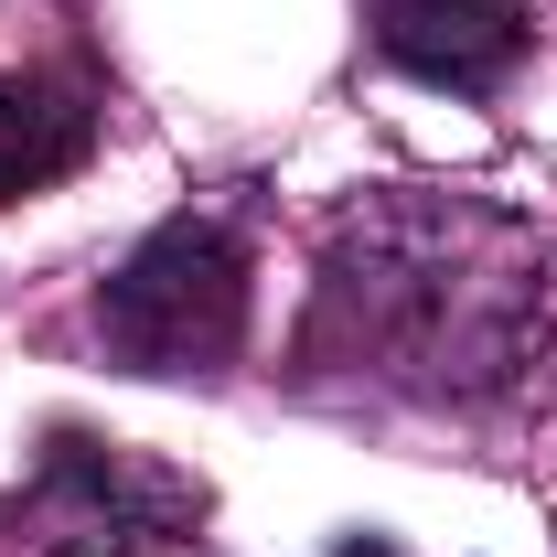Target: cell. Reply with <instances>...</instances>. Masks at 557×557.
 <instances>
[{"instance_id":"5","label":"cell","mask_w":557,"mask_h":557,"mask_svg":"<svg viewBox=\"0 0 557 557\" xmlns=\"http://www.w3.org/2000/svg\"><path fill=\"white\" fill-rule=\"evenodd\" d=\"M86 139H97V119L75 108L65 86H22V75H0V205H22L33 183L75 172Z\"/></svg>"},{"instance_id":"4","label":"cell","mask_w":557,"mask_h":557,"mask_svg":"<svg viewBox=\"0 0 557 557\" xmlns=\"http://www.w3.org/2000/svg\"><path fill=\"white\" fill-rule=\"evenodd\" d=\"M364 22L397 75L450 97H493L525 65V0H364Z\"/></svg>"},{"instance_id":"3","label":"cell","mask_w":557,"mask_h":557,"mask_svg":"<svg viewBox=\"0 0 557 557\" xmlns=\"http://www.w3.org/2000/svg\"><path fill=\"white\" fill-rule=\"evenodd\" d=\"M22 515L44 536H65L54 557H129V547H172L205 525V483L139 461L119 440H86V429H54L44 440V472L22 493Z\"/></svg>"},{"instance_id":"1","label":"cell","mask_w":557,"mask_h":557,"mask_svg":"<svg viewBox=\"0 0 557 557\" xmlns=\"http://www.w3.org/2000/svg\"><path fill=\"white\" fill-rule=\"evenodd\" d=\"M311 354L386 397H504L547 354V258L493 205L386 194L322 258Z\"/></svg>"},{"instance_id":"6","label":"cell","mask_w":557,"mask_h":557,"mask_svg":"<svg viewBox=\"0 0 557 557\" xmlns=\"http://www.w3.org/2000/svg\"><path fill=\"white\" fill-rule=\"evenodd\" d=\"M344 557H397V547H386V536H354V547Z\"/></svg>"},{"instance_id":"2","label":"cell","mask_w":557,"mask_h":557,"mask_svg":"<svg viewBox=\"0 0 557 557\" xmlns=\"http://www.w3.org/2000/svg\"><path fill=\"white\" fill-rule=\"evenodd\" d=\"M97 333L139 375H225L247 344V247L214 214L150 225L97 289Z\"/></svg>"}]
</instances>
